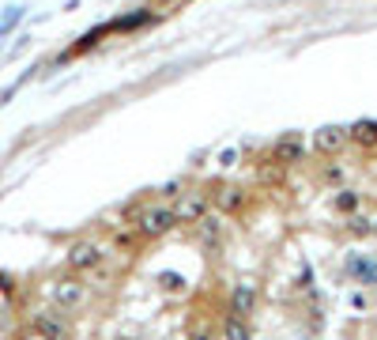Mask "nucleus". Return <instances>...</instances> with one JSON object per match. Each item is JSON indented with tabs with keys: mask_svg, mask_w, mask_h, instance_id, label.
I'll return each instance as SVG.
<instances>
[{
	"mask_svg": "<svg viewBox=\"0 0 377 340\" xmlns=\"http://www.w3.org/2000/svg\"><path fill=\"white\" fill-rule=\"evenodd\" d=\"M174 224H178L174 208L151 204V208H140V216H136V234H144V239H155V234H166Z\"/></svg>",
	"mask_w": 377,
	"mask_h": 340,
	"instance_id": "obj_1",
	"label": "nucleus"
},
{
	"mask_svg": "<svg viewBox=\"0 0 377 340\" xmlns=\"http://www.w3.org/2000/svg\"><path fill=\"white\" fill-rule=\"evenodd\" d=\"M69 265L76 272H87V269H99L102 265V250L94 242H76L72 250H69Z\"/></svg>",
	"mask_w": 377,
	"mask_h": 340,
	"instance_id": "obj_2",
	"label": "nucleus"
},
{
	"mask_svg": "<svg viewBox=\"0 0 377 340\" xmlns=\"http://www.w3.org/2000/svg\"><path fill=\"white\" fill-rule=\"evenodd\" d=\"M84 284L79 280H57L53 284V303H57L61 310H76L79 303H84Z\"/></svg>",
	"mask_w": 377,
	"mask_h": 340,
	"instance_id": "obj_3",
	"label": "nucleus"
},
{
	"mask_svg": "<svg viewBox=\"0 0 377 340\" xmlns=\"http://www.w3.org/2000/svg\"><path fill=\"white\" fill-rule=\"evenodd\" d=\"M204 212H208V197H204V193H188V197H181L178 208H174L178 224H193V219H204Z\"/></svg>",
	"mask_w": 377,
	"mask_h": 340,
	"instance_id": "obj_4",
	"label": "nucleus"
},
{
	"mask_svg": "<svg viewBox=\"0 0 377 340\" xmlns=\"http://www.w3.org/2000/svg\"><path fill=\"white\" fill-rule=\"evenodd\" d=\"M347 140H351V133L347 129H321V133L313 136V148L321 155H336L340 148H347Z\"/></svg>",
	"mask_w": 377,
	"mask_h": 340,
	"instance_id": "obj_5",
	"label": "nucleus"
},
{
	"mask_svg": "<svg viewBox=\"0 0 377 340\" xmlns=\"http://www.w3.org/2000/svg\"><path fill=\"white\" fill-rule=\"evenodd\" d=\"M253 306H257V291H253V284H238L231 291V314L246 318V314H253Z\"/></svg>",
	"mask_w": 377,
	"mask_h": 340,
	"instance_id": "obj_6",
	"label": "nucleus"
},
{
	"mask_svg": "<svg viewBox=\"0 0 377 340\" xmlns=\"http://www.w3.org/2000/svg\"><path fill=\"white\" fill-rule=\"evenodd\" d=\"M351 133V144H362V148H377V121H358Z\"/></svg>",
	"mask_w": 377,
	"mask_h": 340,
	"instance_id": "obj_7",
	"label": "nucleus"
},
{
	"mask_svg": "<svg viewBox=\"0 0 377 340\" xmlns=\"http://www.w3.org/2000/svg\"><path fill=\"white\" fill-rule=\"evenodd\" d=\"M223 340H249L246 318H238V314H226V321H223Z\"/></svg>",
	"mask_w": 377,
	"mask_h": 340,
	"instance_id": "obj_8",
	"label": "nucleus"
},
{
	"mask_svg": "<svg viewBox=\"0 0 377 340\" xmlns=\"http://www.w3.org/2000/svg\"><path fill=\"white\" fill-rule=\"evenodd\" d=\"M38 333H42L46 340H69V329H64V325L53 318V314H49V318H46V314L38 318Z\"/></svg>",
	"mask_w": 377,
	"mask_h": 340,
	"instance_id": "obj_9",
	"label": "nucleus"
},
{
	"mask_svg": "<svg viewBox=\"0 0 377 340\" xmlns=\"http://www.w3.org/2000/svg\"><path fill=\"white\" fill-rule=\"evenodd\" d=\"M200 239H204V242H215V239H219V219H211V216L200 219Z\"/></svg>",
	"mask_w": 377,
	"mask_h": 340,
	"instance_id": "obj_10",
	"label": "nucleus"
},
{
	"mask_svg": "<svg viewBox=\"0 0 377 340\" xmlns=\"http://www.w3.org/2000/svg\"><path fill=\"white\" fill-rule=\"evenodd\" d=\"M219 208H238L241 204V189H219Z\"/></svg>",
	"mask_w": 377,
	"mask_h": 340,
	"instance_id": "obj_11",
	"label": "nucleus"
},
{
	"mask_svg": "<svg viewBox=\"0 0 377 340\" xmlns=\"http://www.w3.org/2000/svg\"><path fill=\"white\" fill-rule=\"evenodd\" d=\"M279 155H283V159H287V155H291V159H294V155H298V140H279Z\"/></svg>",
	"mask_w": 377,
	"mask_h": 340,
	"instance_id": "obj_12",
	"label": "nucleus"
},
{
	"mask_svg": "<svg viewBox=\"0 0 377 340\" xmlns=\"http://www.w3.org/2000/svg\"><path fill=\"white\" fill-rule=\"evenodd\" d=\"M336 204H340L343 212H355V208H358V197H355V193H343V197L336 201Z\"/></svg>",
	"mask_w": 377,
	"mask_h": 340,
	"instance_id": "obj_13",
	"label": "nucleus"
},
{
	"mask_svg": "<svg viewBox=\"0 0 377 340\" xmlns=\"http://www.w3.org/2000/svg\"><path fill=\"white\" fill-rule=\"evenodd\" d=\"M163 287H166V291H181V276H163Z\"/></svg>",
	"mask_w": 377,
	"mask_h": 340,
	"instance_id": "obj_14",
	"label": "nucleus"
},
{
	"mask_svg": "<svg viewBox=\"0 0 377 340\" xmlns=\"http://www.w3.org/2000/svg\"><path fill=\"white\" fill-rule=\"evenodd\" d=\"M193 340H211V333H208V329H200V333H193Z\"/></svg>",
	"mask_w": 377,
	"mask_h": 340,
	"instance_id": "obj_15",
	"label": "nucleus"
},
{
	"mask_svg": "<svg viewBox=\"0 0 377 340\" xmlns=\"http://www.w3.org/2000/svg\"><path fill=\"white\" fill-rule=\"evenodd\" d=\"M121 340H132V336H121Z\"/></svg>",
	"mask_w": 377,
	"mask_h": 340,
	"instance_id": "obj_16",
	"label": "nucleus"
}]
</instances>
